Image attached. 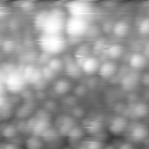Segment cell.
Returning a JSON list of instances; mask_svg holds the SVG:
<instances>
[{
  "instance_id": "6da1fadb",
  "label": "cell",
  "mask_w": 149,
  "mask_h": 149,
  "mask_svg": "<svg viewBox=\"0 0 149 149\" xmlns=\"http://www.w3.org/2000/svg\"><path fill=\"white\" fill-rule=\"evenodd\" d=\"M66 19L68 16L63 9L54 8L51 10L40 12L35 16L34 23L42 34H64Z\"/></svg>"
},
{
  "instance_id": "7a4b0ae2",
  "label": "cell",
  "mask_w": 149,
  "mask_h": 149,
  "mask_svg": "<svg viewBox=\"0 0 149 149\" xmlns=\"http://www.w3.org/2000/svg\"><path fill=\"white\" fill-rule=\"evenodd\" d=\"M38 45L45 55L57 56L66 48L65 34H41L38 37Z\"/></svg>"
},
{
  "instance_id": "3957f363",
  "label": "cell",
  "mask_w": 149,
  "mask_h": 149,
  "mask_svg": "<svg viewBox=\"0 0 149 149\" xmlns=\"http://www.w3.org/2000/svg\"><path fill=\"white\" fill-rule=\"evenodd\" d=\"M90 30V23L87 19L84 17H76V16H68L64 28V34L68 37H83Z\"/></svg>"
},
{
  "instance_id": "277c9868",
  "label": "cell",
  "mask_w": 149,
  "mask_h": 149,
  "mask_svg": "<svg viewBox=\"0 0 149 149\" xmlns=\"http://www.w3.org/2000/svg\"><path fill=\"white\" fill-rule=\"evenodd\" d=\"M27 85L22 71L19 70H10L6 73L5 77V88L10 93H19L21 92L24 86Z\"/></svg>"
},
{
  "instance_id": "5b68a950",
  "label": "cell",
  "mask_w": 149,
  "mask_h": 149,
  "mask_svg": "<svg viewBox=\"0 0 149 149\" xmlns=\"http://www.w3.org/2000/svg\"><path fill=\"white\" fill-rule=\"evenodd\" d=\"M65 8L69 14L68 16L87 19L92 13V6L86 1H70L65 5Z\"/></svg>"
},
{
  "instance_id": "8992f818",
  "label": "cell",
  "mask_w": 149,
  "mask_h": 149,
  "mask_svg": "<svg viewBox=\"0 0 149 149\" xmlns=\"http://www.w3.org/2000/svg\"><path fill=\"white\" fill-rule=\"evenodd\" d=\"M77 64L79 65L81 72H84L86 74H92L94 72H98L99 71V68H100L99 61L94 56H91V55L78 57Z\"/></svg>"
},
{
  "instance_id": "52a82bcc",
  "label": "cell",
  "mask_w": 149,
  "mask_h": 149,
  "mask_svg": "<svg viewBox=\"0 0 149 149\" xmlns=\"http://www.w3.org/2000/svg\"><path fill=\"white\" fill-rule=\"evenodd\" d=\"M21 71H22V74H23L27 84H31V85L37 84L43 78L42 71L35 65H26L23 68V70H21Z\"/></svg>"
},
{
  "instance_id": "ba28073f",
  "label": "cell",
  "mask_w": 149,
  "mask_h": 149,
  "mask_svg": "<svg viewBox=\"0 0 149 149\" xmlns=\"http://www.w3.org/2000/svg\"><path fill=\"white\" fill-rule=\"evenodd\" d=\"M99 74L101 78L104 79H108L111 77L114 76V73L116 72V65L114 62L112 61H107L102 64H100V68H99Z\"/></svg>"
},
{
  "instance_id": "9c48e42d",
  "label": "cell",
  "mask_w": 149,
  "mask_h": 149,
  "mask_svg": "<svg viewBox=\"0 0 149 149\" xmlns=\"http://www.w3.org/2000/svg\"><path fill=\"white\" fill-rule=\"evenodd\" d=\"M127 128V120L122 116H116L111 121L109 125V132L114 135L121 134Z\"/></svg>"
},
{
  "instance_id": "30bf717a",
  "label": "cell",
  "mask_w": 149,
  "mask_h": 149,
  "mask_svg": "<svg viewBox=\"0 0 149 149\" xmlns=\"http://www.w3.org/2000/svg\"><path fill=\"white\" fill-rule=\"evenodd\" d=\"M54 88H55L56 93H58V94H65V93H68V92L70 91V88H71V84H70L69 80L59 79V80H57V81L55 83Z\"/></svg>"
},
{
  "instance_id": "8fae6325",
  "label": "cell",
  "mask_w": 149,
  "mask_h": 149,
  "mask_svg": "<svg viewBox=\"0 0 149 149\" xmlns=\"http://www.w3.org/2000/svg\"><path fill=\"white\" fill-rule=\"evenodd\" d=\"M144 63H146V58L141 54H134L129 58V65L133 66V68H135V69L142 68L144 65Z\"/></svg>"
},
{
  "instance_id": "7c38bea8",
  "label": "cell",
  "mask_w": 149,
  "mask_h": 149,
  "mask_svg": "<svg viewBox=\"0 0 149 149\" xmlns=\"http://www.w3.org/2000/svg\"><path fill=\"white\" fill-rule=\"evenodd\" d=\"M113 33L118 36H125L128 33V24L125 21H119L113 26Z\"/></svg>"
},
{
  "instance_id": "4fadbf2b",
  "label": "cell",
  "mask_w": 149,
  "mask_h": 149,
  "mask_svg": "<svg viewBox=\"0 0 149 149\" xmlns=\"http://www.w3.org/2000/svg\"><path fill=\"white\" fill-rule=\"evenodd\" d=\"M146 130H147V129H146L143 126L137 125V126H134V127L132 128L130 135H132V137L135 139V140H141V139H143V137L147 135V132H146Z\"/></svg>"
},
{
  "instance_id": "5bb4252c",
  "label": "cell",
  "mask_w": 149,
  "mask_h": 149,
  "mask_svg": "<svg viewBox=\"0 0 149 149\" xmlns=\"http://www.w3.org/2000/svg\"><path fill=\"white\" fill-rule=\"evenodd\" d=\"M122 52V48L119 45V44H112L107 48V55L111 57V58H116L121 55Z\"/></svg>"
},
{
  "instance_id": "9a60e30c",
  "label": "cell",
  "mask_w": 149,
  "mask_h": 149,
  "mask_svg": "<svg viewBox=\"0 0 149 149\" xmlns=\"http://www.w3.org/2000/svg\"><path fill=\"white\" fill-rule=\"evenodd\" d=\"M48 68L51 70V71H54V72H58L62 68H63V63H62V61L59 59V58H51L50 61H49V63H48Z\"/></svg>"
},
{
  "instance_id": "2e32d148",
  "label": "cell",
  "mask_w": 149,
  "mask_h": 149,
  "mask_svg": "<svg viewBox=\"0 0 149 149\" xmlns=\"http://www.w3.org/2000/svg\"><path fill=\"white\" fill-rule=\"evenodd\" d=\"M15 134H16V128L12 125H8V126L3 127L2 130H1V135L3 137H7V139H10V137L15 136Z\"/></svg>"
},
{
  "instance_id": "e0dca14e",
  "label": "cell",
  "mask_w": 149,
  "mask_h": 149,
  "mask_svg": "<svg viewBox=\"0 0 149 149\" xmlns=\"http://www.w3.org/2000/svg\"><path fill=\"white\" fill-rule=\"evenodd\" d=\"M86 149H104V146L100 141L98 140H91V141H87L86 144L84 146Z\"/></svg>"
},
{
  "instance_id": "ac0fdd59",
  "label": "cell",
  "mask_w": 149,
  "mask_h": 149,
  "mask_svg": "<svg viewBox=\"0 0 149 149\" xmlns=\"http://www.w3.org/2000/svg\"><path fill=\"white\" fill-rule=\"evenodd\" d=\"M139 31H141L142 34H148L149 33V19L142 20L139 24Z\"/></svg>"
},
{
  "instance_id": "d6986e66",
  "label": "cell",
  "mask_w": 149,
  "mask_h": 149,
  "mask_svg": "<svg viewBox=\"0 0 149 149\" xmlns=\"http://www.w3.org/2000/svg\"><path fill=\"white\" fill-rule=\"evenodd\" d=\"M1 47H2V49H3L6 52L12 51V50L14 49V44H13V42H10V41H5Z\"/></svg>"
},
{
  "instance_id": "ffe728a7",
  "label": "cell",
  "mask_w": 149,
  "mask_h": 149,
  "mask_svg": "<svg viewBox=\"0 0 149 149\" xmlns=\"http://www.w3.org/2000/svg\"><path fill=\"white\" fill-rule=\"evenodd\" d=\"M2 149H20V148L14 143H6L5 146H2Z\"/></svg>"
},
{
  "instance_id": "44dd1931",
  "label": "cell",
  "mask_w": 149,
  "mask_h": 149,
  "mask_svg": "<svg viewBox=\"0 0 149 149\" xmlns=\"http://www.w3.org/2000/svg\"><path fill=\"white\" fill-rule=\"evenodd\" d=\"M6 14H7V8H6L2 3H0V19L3 17Z\"/></svg>"
},
{
  "instance_id": "7402d4cb",
  "label": "cell",
  "mask_w": 149,
  "mask_h": 149,
  "mask_svg": "<svg viewBox=\"0 0 149 149\" xmlns=\"http://www.w3.org/2000/svg\"><path fill=\"white\" fill-rule=\"evenodd\" d=\"M3 105H5V99H3L2 94H0V108H2Z\"/></svg>"
},
{
  "instance_id": "603a6c76",
  "label": "cell",
  "mask_w": 149,
  "mask_h": 149,
  "mask_svg": "<svg viewBox=\"0 0 149 149\" xmlns=\"http://www.w3.org/2000/svg\"><path fill=\"white\" fill-rule=\"evenodd\" d=\"M120 149H132V147L128 146V144H122V146L120 147Z\"/></svg>"
},
{
  "instance_id": "cb8c5ba5",
  "label": "cell",
  "mask_w": 149,
  "mask_h": 149,
  "mask_svg": "<svg viewBox=\"0 0 149 149\" xmlns=\"http://www.w3.org/2000/svg\"><path fill=\"white\" fill-rule=\"evenodd\" d=\"M113 147H106V148H104V149H112Z\"/></svg>"
}]
</instances>
